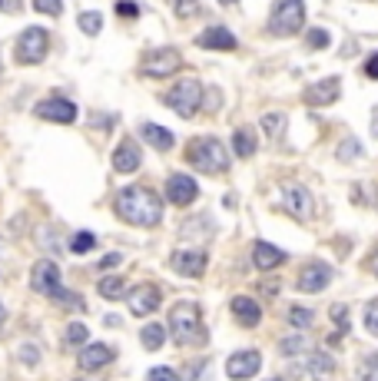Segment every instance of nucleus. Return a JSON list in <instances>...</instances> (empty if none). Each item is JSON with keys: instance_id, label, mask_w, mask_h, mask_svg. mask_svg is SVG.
Wrapping results in <instances>:
<instances>
[{"instance_id": "nucleus-1", "label": "nucleus", "mask_w": 378, "mask_h": 381, "mask_svg": "<svg viewBox=\"0 0 378 381\" xmlns=\"http://www.w3.org/2000/svg\"><path fill=\"white\" fill-rule=\"evenodd\" d=\"M113 209H117V216L123 222L140 226V229H153L163 219V202L146 186H126V189H120L117 199H113Z\"/></svg>"}, {"instance_id": "nucleus-2", "label": "nucleus", "mask_w": 378, "mask_h": 381, "mask_svg": "<svg viewBox=\"0 0 378 381\" xmlns=\"http://www.w3.org/2000/svg\"><path fill=\"white\" fill-rule=\"evenodd\" d=\"M186 162L199 172H209V176H219V172L229 169V152L226 146L216 140V136H196L186 146Z\"/></svg>"}, {"instance_id": "nucleus-3", "label": "nucleus", "mask_w": 378, "mask_h": 381, "mask_svg": "<svg viewBox=\"0 0 378 381\" xmlns=\"http://www.w3.org/2000/svg\"><path fill=\"white\" fill-rule=\"evenodd\" d=\"M169 332H173L176 345H206V328H203V312L196 302H176L169 312Z\"/></svg>"}, {"instance_id": "nucleus-4", "label": "nucleus", "mask_w": 378, "mask_h": 381, "mask_svg": "<svg viewBox=\"0 0 378 381\" xmlns=\"http://www.w3.org/2000/svg\"><path fill=\"white\" fill-rule=\"evenodd\" d=\"M302 20H305V4L302 0H275L269 14V33L292 37V33L302 30Z\"/></svg>"}, {"instance_id": "nucleus-5", "label": "nucleus", "mask_w": 378, "mask_h": 381, "mask_svg": "<svg viewBox=\"0 0 378 381\" xmlns=\"http://www.w3.org/2000/svg\"><path fill=\"white\" fill-rule=\"evenodd\" d=\"M203 100H206V93H203V86L196 83V80H179V83L169 90V93L163 96V103L173 110V113H179L183 120H189V116H196L199 113V106H203Z\"/></svg>"}, {"instance_id": "nucleus-6", "label": "nucleus", "mask_w": 378, "mask_h": 381, "mask_svg": "<svg viewBox=\"0 0 378 381\" xmlns=\"http://www.w3.org/2000/svg\"><path fill=\"white\" fill-rule=\"evenodd\" d=\"M50 50V33L43 27H27L17 37V63H40Z\"/></svg>"}, {"instance_id": "nucleus-7", "label": "nucleus", "mask_w": 378, "mask_h": 381, "mask_svg": "<svg viewBox=\"0 0 378 381\" xmlns=\"http://www.w3.org/2000/svg\"><path fill=\"white\" fill-rule=\"evenodd\" d=\"M183 67V57H179V50H173V47H156V50H149L143 57V63H140V73L143 76H169V73H176V70Z\"/></svg>"}, {"instance_id": "nucleus-8", "label": "nucleus", "mask_w": 378, "mask_h": 381, "mask_svg": "<svg viewBox=\"0 0 378 381\" xmlns=\"http://www.w3.org/2000/svg\"><path fill=\"white\" fill-rule=\"evenodd\" d=\"M30 286H33V292H40V296L53 298L60 292V266L53 262V259H40L37 266H33V272H30Z\"/></svg>"}, {"instance_id": "nucleus-9", "label": "nucleus", "mask_w": 378, "mask_h": 381, "mask_svg": "<svg viewBox=\"0 0 378 381\" xmlns=\"http://www.w3.org/2000/svg\"><path fill=\"white\" fill-rule=\"evenodd\" d=\"M282 202H285V212L289 216H295L299 222H309L312 219V192L305 189V186H295V182H285V189H282Z\"/></svg>"}, {"instance_id": "nucleus-10", "label": "nucleus", "mask_w": 378, "mask_h": 381, "mask_svg": "<svg viewBox=\"0 0 378 381\" xmlns=\"http://www.w3.org/2000/svg\"><path fill=\"white\" fill-rule=\"evenodd\" d=\"M169 268L186 278H199L206 272V252H199V249H179V252L169 256Z\"/></svg>"}, {"instance_id": "nucleus-11", "label": "nucleus", "mask_w": 378, "mask_h": 381, "mask_svg": "<svg viewBox=\"0 0 378 381\" xmlns=\"http://www.w3.org/2000/svg\"><path fill=\"white\" fill-rule=\"evenodd\" d=\"M196 196H199V186H196L193 176L173 172L166 179V199L173 202V206H189V202H196Z\"/></svg>"}, {"instance_id": "nucleus-12", "label": "nucleus", "mask_w": 378, "mask_h": 381, "mask_svg": "<svg viewBox=\"0 0 378 381\" xmlns=\"http://www.w3.org/2000/svg\"><path fill=\"white\" fill-rule=\"evenodd\" d=\"M159 298H163V292H159L156 286H149V282L136 286L133 292H130V315H136V318L153 315L156 308H159Z\"/></svg>"}, {"instance_id": "nucleus-13", "label": "nucleus", "mask_w": 378, "mask_h": 381, "mask_svg": "<svg viewBox=\"0 0 378 381\" xmlns=\"http://www.w3.org/2000/svg\"><path fill=\"white\" fill-rule=\"evenodd\" d=\"M259 368H262L259 352H236V355H229V362H226V375L233 381L252 378V375H259Z\"/></svg>"}, {"instance_id": "nucleus-14", "label": "nucleus", "mask_w": 378, "mask_h": 381, "mask_svg": "<svg viewBox=\"0 0 378 381\" xmlns=\"http://www.w3.org/2000/svg\"><path fill=\"white\" fill-rule=\"evenodd\" d=\"M342 93V80L339 76H325V80H319V83H312L305 93H302V100L309 106H329L335 103Z\"/></svg>"}, {"instance_id": "nucleus-15", "label": "nucleus", "mask_w": 378, "mask_h": 381, "mask_svg": "<svg viewBox=\"0 0 378 381\" xmlns=\"http://www.w3.org/2000/svg\"><path fill=\"white\" fill-rule=\"evenodd\" d=\"M332 282V268L325 262H309V266H302L299 272V292H322V288Z\"/></svg>"}, {"instance_id": "nucleus-16", "label": "nucleus", "mask_w": 378, "mask_h": 381, "mask_svg": "<svg viewBox=\"0 0 378 381\" xmlns=\"http://www.w3.org/2000/svg\"><path fill=\"white\" fill-rule=\"evenodd\" d=\"M37 116L40 120H53V123H73L77 120V106L70 100H63V96H53V100L37 103Z\"/></svg>"}, {"instance_id": "nucleus-17", "label": "nucleus", "mask_w": 378, "mask_h": 381, "mask_svg": "<svg viewBox=\"0 0 378 381\" xmlns=\"http://www.w3.org/2000/svg\"><path fill=\"white\" fill-rule=\"evenodd\" d=\"M196 43L206 50H236L239 47V40L229 33V30L223 27V24H213V27H206L199 37H196Z\"/></svg>"}, {"instance_id": "nucleus-18", "label": "nucleus", "mask_w": 378, "mask_h": 381, "mask_svg": "<svg viewBox=\"0 0 378 381\" xmlns=\"http://www.w3.org/2000/svg\"><path fill=\"white\" fill-rule=\"evenodd\" d=\"M140 162H143V152H140L136 140H123L117 146V152H113V169L117 172H136Z\"/></svg>"}, {"instance_id": "nucleus-19", "label": "nucleus", "mask_w": 378, "mask_h": 381, "mask_svg": "<svg viewBox=\"0 0 378 381\" xmlns=\"http://www.w3.org/2000/svg\"><path fill=\"white\" fill-rule=\"evenodd\" d=\"M229 308H233L236 322L243 325V328H256V325L262 322V308H259V302H256V298H249V296H236Z\"/></svg>"}, {"instance_id": "nucleus-20", "label": "nucleus", "mask_w": 378, "mask_h": 381, "mask_svg": "<svg viewBox=\"0 0 378 381\" xmlns=\"http://www.w3.org/2000/svg\"><path fill=\"white\" fill-rule=\"evenodd\" d=\"M113 362V348L110 345H83V352H80V368L83 372H97L103 365Z\"/></svg>"}, {"instance_id": "nucleus-21", "label": "nucleus", "mask_w": 378, "mask_h": 381, "mask_svg": "<svg viewBox=\"0 0 378 381\" xmlns=\"http://www.w3.org/2000/svg\"><path fill=\"white\" fill-rule=\"evenodd\" d=\"M252 262H256V268L269 272V268H279L282 262H285V252L269 246V242H256V246H252Z\"/></svg>"}, {"instance_id": "nucleus-22", "label": "nucleus", "mask_w": 378, "mask_h": 381, "mask_svg": "<svg viewBox=\"0 0 378 381\" xmlns=\"http://www.w3.org/2000/svg\"><path fill=\"white\" fill-rule=\"evenodd\" d=\"M140 133H143L146 143L156 146L159 152H169V150H173V143H176L173 133H169V130H163V126H156V123H143V126H140Z\"/></svg>"}, {"instance_id": "nucleus-23", "label": "nucleus", "mask_w": 378, "mask_h": 381, "mask_svg": "<svg viewBox=\"0 0 378 381\" xmlns=\"http://www.w3.org/2000/svg\"><path fill=\"white\" fill-rule=\"evenodd\" d=\"M305 372H309L315 381H329L332 372H335V362H332V355H325V352H312Z\"/></svg>"}, {"instance_id": "nucleus-24", "label": "nucleus", "mask_w": 378, "mask_h": 381, "mask_svg": "<svg viewBox=\"0 0 378 381\" xmlns=\"http://www.w3.org/2000/svg\"><path fill=\"white\" fill-rule=\"evenodd\" d=\"M100 296L110 298V302H117V298H126L130 292H126V282L120 276H103V282H100Z\"/></svg>"}, {"instance_id": "nucleus-25", "label": "nucleus", "mask_w": 378, "mask_h": 381, "mask_svg": "<svg viewBox=\"0 0 378 381\" xmlns=\"http://www.w3.org/2000/svg\"><path fill=\"white\" fill-rule=\"evenodd\" d=\"M233 150H236V156H243V160H249L252 152H256V133H252L249 126L236 130V136H233Z\"/></svg>"}, {"instance_id": "nucleus-26", "label": "nucleus", "mask_w": 378, "mask_h": 381, "mask_svg": "<svg viewBox=\"0 0 378 381\" xmlns=\"http://www.w3.org/2000/svg\"><path fill=\"white\" fill-rule=\"evenodd\" d=\"M140 338H143V348L146 352H159L166 342V328L163 325H146L143 332H140Z\"/></svg>"}, {"instance_id": "nucleus-27", "label": "nucleus", "mask_w": 378, "mask_h": 381, "mask_svg": "<svg viewBox=\"0 0 378 381\" xmlns=\"http://www.w3.org/2000/svg\"><path fill=\"white\" fill-rule=\"evenodd\" d=\"M80 30L87 33V37H97L100 30H103V14H97V10H87V14H80L77 17Z\"/></svg>"}, {"instance_id": "nucleus-28", "label": "nucleus", "mask_w": 378, "mask_h": 381, "mask_svg": "<svg viewBox=\"0 0 378 381\" xmlns=\"http://www.w3.org/2000/svg\"><path fill=\"white\" fill-rule=\"evenodd\" d=\"M262 130H266V136H269V140H279L282 130H285V116H282V113H266V116H262Z\"/></svg>"}, {"instance_id": "nucleus-29", "label": "nucleus", "mask_w": 378, "mask_h": 381, "mask_svg": "<svg viewBox=\"0 0 378 381\" xmlns=\"http://www.w3.org/2000/svg\"><path fill=\"white\" fill-rule=\"evenodd\" d=\"M97 246V236H93V232H87V229H83V232H77V236L70 239V249H73V252H77V256H83V252H90V249Z\"/></svg>"}, {"instance_id": "nucleus-30", "label": "nucleus", "mask_w": 378, "mask_h": 381, "mask_svg": "<svg viewBox=\"0 0 378 381\" xmlns=\"http://www.w3.org/2000/svg\"><path fill=\"white\" fill-rule=\"evenodd\" d=\"M87 338H90L87 325L73 322V325H70V328H67V345H70V348H83V345H87Z\"/></svg>"}, {"instance_id": "nucleus-31", "label": "nucleus", "mask_w": 378, "mask_h": 381, "mask_svg": "<svg viewBox=\"0 0 378 381\" xmlns=\"http://www.w3.org/2000/svg\"><path fill=\"white\" fill-rule=\"evenodd\" d=\"M359 381H378V355H365V362L359 365Z\"/></svg>"}, {"instance_id": "nucleus-32", "label": "nucleus", "mask_w": 378, "mask_h": 381, "mask_svg": "<svg viewBox=\"0 0 378 381\" xmlns=\"http://www.w3.org/2000/svg\"><path fill=\"white\" fill-rule=\"evenodd\" d=\"M332 43V37H329V30H309V33H305V47H312V50H325Z\"/></svg>"}, {"instance_id": "nucleus-33", "label": "nucleus", "mask_w": 378, "mask_h": 381, "mask_svg": "<svg viewBox=\"0 0 378 381\" xmlns=\"http://www.w3.org/2000/svg\"><path fill=\"white\" fill-rule=\"evenodd\" d=\"M335 156H339V162L359 160V156H362V143H359V140H345V143L339 146V152H335Z\"/></svg>"}, {"instance_id": "nucleus-34", "label": "nucleus", "mask_w": 378, "mask_h": 381, "mask_svg": "<svg viewBox=\"0 0 378 381\" xmlns=\"http://www.w3.org/2000/svg\"><path fill=\"white\" fill-rule=\"evenodd\" d=\"M289 322L295 325V328H309V325H312V312H309V308H302V305H292V308H289Z\"/></svg>"}, {"instance_id": "nucleus-35", "label": "nucleus", "mask_w": 378, "mask_h": 381, "mask_svg": "<svg viewBox=\"0 0 378 381\" xmlns=\"http://www.w3.org/2000/svg\"><path fill=\"white\" fill-rule=\"evenodd\" d=\"M332 322H335V325H339V328H335V332H339V335H345V332H349V308H345V305H332Z\"/></svg>"}, {"instance_id": "nucleus-36", "label": "nucleus", "mask_w": 378, "mask_h": 381, "mask_svg": "<svg viewBox=\"0 0 378 381\" xmlns=\"http://www.w3.org/2000/svg\"><path fill=\"white\" fill-rule=\"evenodd\" d=\"M33 7L40 14H47V17H60L63 14V0H33Z\"/></svg>"}, {"instance_id": "nucleus-37", "label": "nucleus", "mask_w": 378, "mask_h": 381, "mask_svg": "<svg viewBox=\"0 0 378 381\" xmlns=\"http://www.w3.org/2000/svg\"><path fill=\"white\" fill-rule=\"evenodd\" d=\"M365 328L372 335H378V298H372L369 308H365Z\"/></svg>"}, {"instance_id": "nucleus-38", "label": "nucleus", "mask_w": 378, "mask_h": 381, "mask_svg": "<svg viewBox=\"0 0 378 381\" xmlns=\"http://www.w3.org/2000/svg\"><path fill=\"white\" fill-rule=\"evenodd\" d=\"M279 348H282V355H295V352H302V348H305V338H302V335H292V338H285Z\"/></svg>"}, {"instance_id": "nucleus-39", "label": "nucleus", "mask_w": 378, "mask_h": 381, "mask_svg": "<svg viewBox=\"0 0 378 381\" xmlns=\"http://www.w3.org/2000/svg\"><path fill=\"white\" fill-rule=\"evenodd\" d=\"M196 7H199V0H173L176 17H189V14H196Z\"/></svg>"}, {"instance_id": "nucleus-40", "label": "nucleus", "mask_w": 378, "mask_h": 381, "mask_svg": "<svg viewBox=\"0 0 378 381\" xmlns=\"http://www.w3.org/2000/svg\"><path fill=\"white\" fill-rule=\"evenodd\" d=\"M117 14L123 20H136V17H140V7H136L133 0H120V4H117Z\"/></svg>"}, {"instance_id": "nucleus-41", "label": "nucleus", "mask_w": 378, "mask_h": 381, "mask_svg": "<svg viewBox=\"0 0 378 381\" xmlns=\"http://www.w3.org/2000/svg\"><path fill=\"white\" fill-rule=\"evenodd\" d=\"M149 381H179V375L173 368H153L149 372Z\"/></svg>"}, {"instance_id": "nucleus-42", "label": "nucleus", "mask_w": 378, "mask_h": 381, "mask_svg": "<svg viewBox=\"0 0 378 381\" xmlns=\"http://www.w3.org/2000/svg\"><path fill=\"white\" fill-rule=\"evenodd\" d=\"M37 348H33V345H23V348H20V362H27V365H37Z\"/></svg>"}, {"instance_id": "nucleus-43", "label": "nucleus", "mask_w": 378, "mask_h": 381, "mask_svg": "<svg viewBox=\"0 0 378 381\" xmlns=\"http://www.w3.org/2000/svg\"><path fill=\"white\" fill-rule=\"evenodd\" d=\"M365 76H369V80H378V53H372L369 60H365Z\"/></svg>"}, {"instance_id": "nucleus-44", "label": "nucleus", "mask_w": 378, "mask_h": 381, "mask_svg": "<svg viewBox=\"0 0 378 381\" xmlns=\"http://www.w3.org/2000/svg\"><path fill=\"white\" fill-rule=\"evenodd\" d=\"M120 262H123V256H120V252H110V256L100 259V268H117Z\"/></svg>"}, {"instance_id": "nucleus-45", "label": "nucleus", "mask_w": 378, "mask_h": 381, "mask_svg": "<svg viewBox=\"0 0 378 381\" xmlns=\"http://www.w3.org/2000/svg\"><path fill=\"white\" fill-rule=\"evenodd\" d=\"M23 7V0H0V14H17Z\"/></svg>"}, {"instance_id": "nucleus-46", "label": "nucleus", "mask_w": 378, "mask_h": 381, "mask_svg": "<svg viewBox=\"0 0 378 381\" xmlns=\"http://www.w3.org/2000/svg\"><path fill=\"white\" fill-rule=\"evenodd\" d=\"M369 268H372V272H375V276H378V249H375V252H372V259H369Z\"/></svg>"}, {"instance_id": "nucleus-47", "label": "nucleus", "mask_w": 378, "mask_h": 381, "mask_svg": "<svg viewBox=\"0 0 378 381\" xmlns=\"http://www.w3.org/2000/svg\"><path fill=\"white\" fill-rule=\"evenodd\" d=\"M4 322H7V312H4V305H0V328H4Z\"/></svg>"}, {"instance_id": "nucleus-48", "label": "nucleus", "mask_w": 378, "mask_h": 381, "mask_svg": "<svg viewBox=\"0 0 378 381\" xmlns=\"http://www.w3.org/2000/svg\"><path fill=\"white\" fill-rule=\"evenodd\" d=\"M219 4H223V7H233V4H236V0H219Z\"/></svg>"}, {"instance_id": "nucleus-49", "label": "nucleus", "mask_w": 378, "mask_h": 381, "mask_svg": "<svg viewBox=\"0 0 378 381\" xmlns=\"http://www.w3.org/2000/svg\"><path fill=\"white\" fill-rule=\"evenodd\" d=\"M269 381H282V378H269Z\"/></svg>"}]
</instances>
